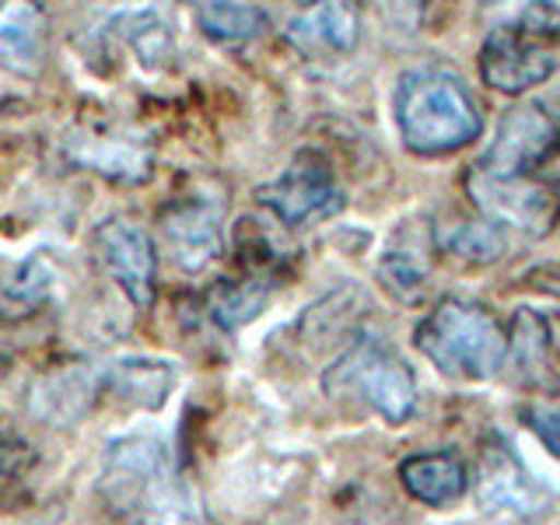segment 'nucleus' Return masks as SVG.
Masks as SVG:
<instances>
[{"mask_svg":"<svg viewBox=\"0 0 560 525\" xmlns=\"http://www.w3.org/2000/svg\"><path fill=\"white\" fill-rule=\"evenodd\" d=\"M396 127L413 154L438 158L472 144L483 130V116L459 78L420 67L407 70L396 84Z\"/></svg>","mask_w":560,"mask_h":525,"instance_id":"obj_1","label":"nucleus"},{"mask_svg":"<svg viewBox=\"0 0 560 525\" xmlns=\"http://www.w3.org/2000/svg\"><path fill=\"white\" fill-rule=\"evenodd\" d=\"M417 350L452 378H490L508 358V332L483 305L442 298L413 332Z\"/></svg>","mask_w":560,"mask_h":525,"instance_id":"obj_2","label":"nucleus"},{"mask_svg":"<svg viewBox=\"0 0 560 525\" xmlns=\"http://www.w3.org/2000/svg\"><path fill=\"white\" fill-rule=\"evenodd\" d=\"M172 490L168 445L158 434H122L105 448L98 494L127 525H158Z\"/></svg>","mask_w":560,"mask_h":525,"instance_id":"obj_3","label":"nucleus"},{"mask_svg":"<svg viewBox=\"0 0 560 525\" xmlns=\"http://www.w3.org/2000/svg\"><path fill=\"white\" fill-rule=\"evenodd\" d=\"M323 393L329 399H358L389 424H402L417 407V378L410 364L382 340H358L326 368Z\"/></svg>","mask_w":560,"mask_h":525,"instance_id":"obj_4","label":"nucleus"},{"mask_svg":"<svg viewBox=\"0 0 560 525\" xmlns=\"http://www.w3.org/2000/svg\"><path fill=\"white\" fill-rule=\"evenodd\" d=\"M466 192L490 224L522 228L529 235H547L560 221V183L542 175H483L472 168L466 175Z\"/></svg>","mask_w":560,"mask_h":525,"instance_id":"obj_5","label":"nucleus"},{"mask_svg":"<svg viewBox=\"0 0 560 525\" xmlns=\"http://www.w3.org/2000/svg\"><path fill=\"white\" fill-rule=\"evenodd\" d=\"M547 32L539 22L533 25L522 18L518 25L494 28L480 46V78L487 88L504 95H522L542 84L557 67V52L547 43Z\"/></svg>","mask_w":560,"mask_h":525,"instance_id":"obj_6","label":"nucleus"},{"mask_svg":"<svg viewBox=\"0 0 560 525\" xmlns=\"http://www.w3.org/2000/svg\"><path fill=\"white\" fill-rule=\"evenodd\" d=\"M256 200L288 228L315 218H329L343 207L340 186L332 179V168L319 151H298L291 158V165L273 183L256 189Z\"/></svg>","mask_w":560,"mask_h":525,"instance_id":"obj_7","label":"nucleus"},{"mask_svg":"<svg viewBox=\"0 0 560 525\" xmlns=\"http://www.w3.org/2000/svg\"><path fill=\"white\" fill-rule=\"evenodd\" d=\"M92 256L102 273L130 298V305L151 308L158 284V256L151 235L133 218H105L92 232Z\"/></svg>","mask_w":560,"mask_h":525,"instance_id":"obj_8","label":"nucleus"},{"mask_svg":"<svg viewBox=\"0 0 560 525\" xmlns=\"http://www.w3.org/2000/svg\"><path fill=\"white\" fill-rule=\"evenodd\" d=\"M560 140L557 122L539 105H515L501 116V127L483 151L477 172L512 179V175H533L539 162H547Z\"/></svg>","mask_w":560,"mask_h":525,"instance_id":"obj_9","label":"nucleus"},{"mask_svg":"<svg viewBox=\"0 0 560 525\" xmlns=\"http://www.w3.org/2000/svg\"><path fill=\"white\" fill-rule=\"evenodd\" d=\"M158 235H162V245L175 267L186 273H200L224 249L221 203L207 197L172 200L158 214Z\"/></svg>","mask_w":560,"mask_h":525,"instance_id":"obj_10","label":"nucleus"},{"mask_svg":"<svg viewBox=\"0 0 560 525\" xmlns=\"http://www.w3.org/2000/svg\"><path fill=\"white\" fill-rule=\"evenodd\" d=\"M102 368L52 364L28 385V410L52 428H74L102 396Z\"/></svg>","mask_w":560,"mask_h":525,"instance_id":"obj_11","label":"nucleus"},{"mask_svg":"<svg viewBox=\"0 0 560 525\" xmlns=\"http://www.w3.org/2000/svg\"><path fill=\"white\" fill-rule=\"evenodd\" d=\"M63 154L81 168L98 172L102 179L113 183H144L151 179V148L140 144L127 133H105L92 127L70 130L63 140Z\"/></svg>","mask_w":560,"mask_h":525,"instance_id":"obj_12","label":"nucleus"},{"mask_svg":"<svg viewBox=\"0 0 560 525\" xmlns=\"http://www.w3.org/2000/svg\"><path fill=\"white\" fill-rule=\"evenodd\" d=\"M49 18L39 4H0V70L32 81L46 70Z\"/></svg>","mask_w":560,"mask_h":525,"instance_id":"obj_13","label":"nucleus"},{"mask_svg":"<svg viewBox=\"0 0 560 525\" xmlns=\"http://www.w3.org/2000/svg\"><path fill=\"white\" fill-rule=\"evenodd\" d=\"M358 35H361V14L350 4L312 8L288 25V43L312 60L347 57L358 46Z\"/></svg>","mask_w":560,"mask_h":525,"instance_id":"obj_14","label":"nucleus"},{"mask_svg":"<svg viewBox=\"0 0 560 525\" xmlns=\"http://www.w3.org/2000/svg\"><path fill=\"white\" fill-rule=\"evenodd\" d=\"M52 291H57V270L46 256L32 253L0 259V323L32 319L52 302Z\"/></svg>","mask_w":560,"mask_h":525,"instance_id":"obj_15","label":"nucleus"},{"mask_svg":"<svg viewBox=\"0 0 560 525\" xmlns=\"http://www.w3.org/2000/svg\"><path fill=\"white\" fill-rule=\"evenodd\" d=\"M480 504L487 512H504V515H536L539 512V487L533 483L525 466L504 445L483 452Z\"/></svg>","mask_w":560,"mask_h":525,"instance_id":"obj_16","label":"nucleus"},{"mask_svg":"<svg viewBox=\"0 0 560 525\" xmlns=\"http://www.w3.org/2000/svg\"><path fill=\"white\" fill-rule=\"evenodd\" d=\"M175 385V368L154 358H119L102 368V389L137 410H162Z\"/></svg>","mask_w":560,"mask_h":525,"instance_id":"obj_17","label":"nucleus"},{"mask_svg":"<svg viewBox=\"0 0 560 525\" xmlns=\"http://www.w3.org/2000/svg\"><path fill=\"white\" fill-rule=\"evenodd\" d=\"M399 480L407 487L410 498H417L420 504H431V508H445L452 501H459L469 483L463 459L452 452L407 455V459L399 463Z\"/></svg>","mask_w":560,"mask_h":525,"instance_id":"obj_18","label":"nucleus"},{"mask_svg":"<svg viewBox=\"0 0 560 525\" xmlns=\"http://www.w3.org/2000/svg\"><path fill=\"white\" fill-rule=\"evenodd\" d=\"M113 28L119 32V39L130 46V52L144 70H162L172 60V52H175L172 25L165 22L162 11H154V8L119 11L113 14Z\"/></svg>","mask_w":560,"mask_h":525,"instance_id":"obj_19","label":"nucleus"},{"mask_svg":"<svg viewBox=\"0 0 560 525\" xmlns=\"http://www.w3.org/2000/svg\"><path fill=\"white\" fill-rule=\"evenodd\" d=\"M273 284L267 277H253V280H221V284L207 294V315L210 323L224 332H235L249 319L262 312V305L270 302Z\"/></svg>","mask_w":560,"mask_h":525,"instance_id":"obj_20","label":"nucleus"},{"mask_svg":"<svg viewBox=\"0 0 560 525\" xmlns=\"http://www.w3.org/2000/svg\"><path fill=\"white\" fill-rule=\"evenodd\" d=\"M197 25L203 28L207 39L238 46V43H249L256 35L267 32L270 18H267V11L253 8V4H200Z\"/></svg>","mask_w":560,"mask_h":525,"instance_id":"obj_21","label":"nucleus"},{"mask_svg":"<svg viewBox=\"0 0 560 525\" xmlns=\"http://www.w3.org/2000/svg\"><path fill=\"white\" fill-rule=\"evenodd\" d=\"M438 249L452 259H466V262H494L504 253V235L498 224L490 221H459V224H445L438 228Z\"/></svg>","mask_w":560,"mask_h":525,"instance_id":"obj_22","label":"nucleus"},{"mask_svg":"<svg viewBox=\"0 0 560 525\" xmlns=\"http://www.w3.org/2000/svg\"><path fill=\"white\" fill-rule=\"evenodd\" d=\"M508 350L518 358L525 372H542L547 368V329L533 312H518L512 337H508Z\"/></svg>","mask_w":560,"mask_h":525,"instance_id":"obj_23","label":"nucleus"},{"mask_svg":"<svg viewBox=\"0 0 560 525\" xmlns=\"http://www.w3.org/2000/svg\"><path fill=\"white\" fill-rule=\"evenodd\" d=\"M378 277L399 302H417L420 291H424V270L410 253H385V259L378 262Z\"/></svg>","mask_w":560,"mask_h":525,"instance_id":"obj_24","label":"nucleus"},{"mask_svg":"<svg viewBox=\"0 0 560 525\" xmlns=\"http://www.w3.org/2000/svg\"><path fill=\"white\" fill-rule=\"evenodd\" d=\"M522 417H525V424L533 428V434L539 438V442L560 459V407H547V402H539V407H525Z\"/></svg>","mask_w":560,"mask_h":525,"instance_id":"obj_25","label":"nucleus"},{"mask_svg":"<svg viewBox=\"0 0 560 525\" xmlns=\"http://www.w3.org/2000/svg\"><path fill=\"white\" fill-rule=\"evenodd\" d=\"M32 466V448L18 434H0V480H14Z\"/></svg>","mask_w":560,"mask_h":525,"instance_id":"obj_26","label":"nucleus"}]
</instances>
